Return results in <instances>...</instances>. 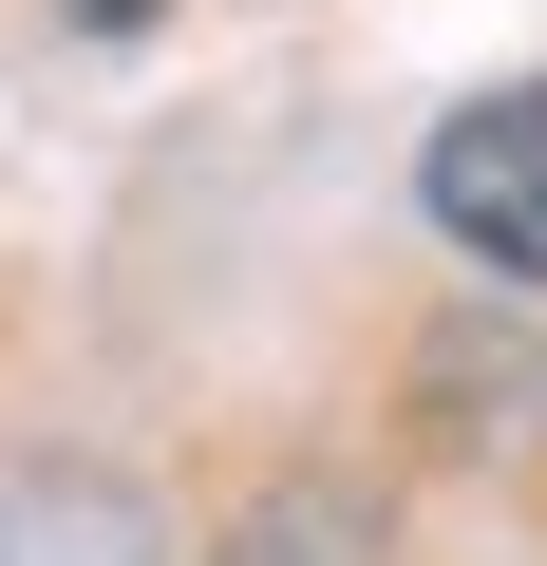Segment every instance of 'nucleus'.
<instances>
[{
  "label": "nucleus",
  "mask_w": 547,
  "mask_h": 566,
  "mask_svg": "<svg viewBox=\"0 0 547 566\" xmlns=\"http://www.w3.org/2000/svg\"><path fill=\"white\" fill-rule=\"evenodd\" d=\"M415 208H434V245H453V264L547 283V76L453 95V114H434V151H415Z\"/></svg>",
  "instance_id": "1"
},
{
  "label": "nucleus",
  "mask_w": 547,
  "mask_h": 566,
  "mask_svg": "<svg viewBox=\"0 0 547 566\" xmlns=\"http://www.w3.org/2000/svg\"><path fill=\"white\" fill-rule=\"evenodd\" d=\"M397 416H415V453H453V472H528V453H547V340H528V322H434V340L397 359Z\"/></svg>",
  "instance_id": "2"
},
{
  "label": "nucleus",
  "mask_w": 547,
  "mask_h": 566,
  "mask_svg": "<svg viewBox=\"0 0 547 566\" xmlns=\"http://www.w3.org/2000/svg\"><path fill=\"white\" fill-rule=\"evenodd\" d=\"M0 566H170L151 547V491L95 472V453H0Z\"/></svg>",
  "instance_id": "3"
},
{
  "label": "nucleus",
  "mask_w": 547,
  "mask_h": 566,
  "mask_svg": "<svg viewBox=\"0 0 547 566\" xmlns=\"http://www.w3.org/2000/svg\"><path fill=\"white\" fill-rule=\"evenodd\" d=\"M208 566H397V510H378L359 472H264V491L208 528Z\"/></svg>",
  "instance_id": "4"
},
{
  "label": "nucleus",
  "mask_w": 547,
  "mask_h": 566,
  "mask_svg": "<svg viewBox=\"0 0 547 566\" xmlns=\"http://www.w3.org/2000/svg\"><path fill=\"white\" fill-rule=\"evenodd\" d=\"M57 20H76V39H151L170 0H57Z\"/></svg>",
  "instance_id": "5"
}]
</instances>
